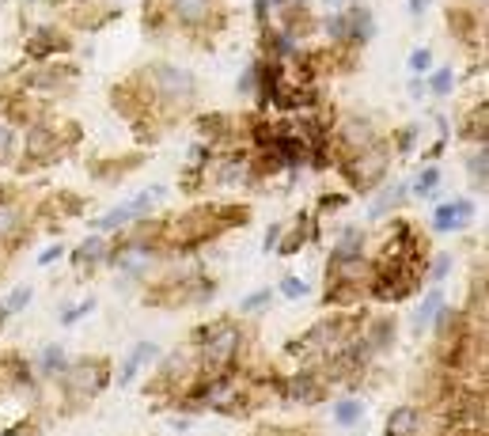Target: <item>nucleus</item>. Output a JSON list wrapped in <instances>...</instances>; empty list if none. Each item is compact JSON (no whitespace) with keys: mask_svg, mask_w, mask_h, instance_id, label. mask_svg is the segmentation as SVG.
Segmentation results:
<instances>
[{"mask_svg":"<svg viewBox=\"0 0 489 436\" xmlns=\"http://www.w3.org/2000/svg\"><path fill=\"white\" fill-rule=\"evenodd\" d=\"M250 224V205L247 202H205L190 205L178 217H163V247L167 255L178 258L186 250H198L205 243H217L220 235L232 228H247Z\"/></svg>","mask_w":489,"mask_h":436,"instance_id":"nucleus-1","label":"nucleus"},{"mask_svg":"<svg viewBox=\"0 0 489 436\" xmlns=\"http://www.w3.org/2000/svg\"><path fill=\"white\" fill-rule=\"evenodd\" d=\"M141 83L152 95V110H156V118L167 125L183 122L186 115H193V107H198V76L190 73L186 65H175V61H148L141 68H133Z\"/></svg>","mask_w":489,"mask_h":436,"instance_id":"nucleus-2","label":"nucleus"},{"mask_svg":"<svg viewBox=\"0 0 489 436\" xmlns=\"http://www.w3.org/2000/svg\"><path fill=\"white\" fill-rule=\"evenodd\" d=\"M76 140H80V125L68 122V118H42L35 125H27L23 130V152H20V160L12 163V171H16L20 178L46 171V167L58 163L65 152L76 148Z\"/></svg>","mask_w":489,"mask_h":436,"instance_id":"nucleus-3","label":"nucleus"},{"mask_svg":"<svg viewBox=\"0 0 489 436\" xmlns=\"http://www.w3.org/2000/svg\"><path fill=\"white\" fill-rule=\"evenodd\" d=\"M80 83V65L65 61V58H50V61H27L20 68H12L8 76H0V88H16L38 99H61Z\"/></svg>","mask_w":489,"mask_h":436,"instance_id":"nucleus-4","label":"nucleus"},{"mask_svg":"<svg viewBox=\"0 0 489 436\" xmlns=\"http://www.w3.org/2000/svg\"><path fill=\"white\" fill-rule=\"evenodd\" d=\"M368 277H372V258L327 262L323 304L330 307V312H353V307H365L368 304Z\"/></svg>","mask_w":489,"mask_h":436,"instance_id":"nucleus-5","label":"nucleus"},{"mask_svg":"<svg viewBox=\"0 0 489 436\" xmlns=\"http://www.w3.org/2000/svg\"><path fill=\"white\" fill-rule=\"evenodd\" d=\"M110 379H114V369H110L106 357H80V361H68V369L58 376L65 410H80V406H88L91 399H99L103 391L110 387Z\"/></svg>","mask_w":489,"mask_h":436,"instance_id":"nucleus-6","label":"nucleus"},{"mask_svg":"<svg viewBox=\"0 0 489 436\" xmlns=\"http://www.w3.org/2000/svg\"><path fill=\"white\" fill-rule=\"evenodd\" d=\"M390 160H395V152H390L387 137H380V140H375V145H368V148L349 152V156H338L334 171L345 178L349 194H372L375 186H380V182H387Z\"/></svg>","mask_w":489,"mask_h":436,"instance_id":"nucleus-7","label":"nucleus"},{"mask_svg":"<svg viewBox=\"0 0 489 436\" xmlns=\"http://www.w3.org/2000/svg\"><path fill=\"white\" fill-rule=\"evenodd\" d=\"M175 27L201 46H213V38L228 31V4L225 0H171V31Z\"/></svg>","mask_w":489,"mask_h":436,"instance_id":"nucleus-8","label":"nucleus"},{"mask_svg":"<svg viewBox=\"0 0 489 436\" xmlns=\"http://www.w3.org/2000/svg\"><path fill=\"white\" fill-rule=\"evenodd\" d=\"M327 391H330V384L323 379V372L312 369V364H300L296 372L277 376L273 395H281V399H288V402H300V406H315V402L327 399Z\"/></svg>","mask_w":489,"mask_h":436,"instance_id":"nucleus-9","label":"nucleus"},{"mask_svg":"<svg viewBox=\"0 0 489 436\" xmlns=\"http://www.w3.org/2000/svg\"><path fill=\"white\" fill-rule=\"evenodd\" d=\"M73 35L65 27H53V23H42L35 27L31 35L23 38V58L27 61H50V58H68L73 53Z\"/></svg>","mask_w":489,"mask_h":436,"instance_id":"nucleus-10","label":"nucleus"},{"mask_svg":"<svg viewBox=\"0 0 489 436\" xmlns=\"http://www.w3.org/2000/svg\"><path fill=\"white\" fill-rule=\"evenodd\" d=\"M383 133L380 125H375L368 115H342L334 122V148H338V156H349V152H360L375 145Z\"/></svg>","mask_w":489,"mask_h":436,"instance_id":"nucleus-11","label":"nucleus"},{"mask_svg":"<svg viewBox=\"0 0 489 436\" xmlns=\"http://www.w3.org/2000/svg\"><path fill=\"white\" fill-rule=\"evenodd\" d=\"M444 27L455 42H463L470 50H482L485 46V12L474 8V4H452L444 12Z\"/></svg>","mask_w":489,"mask_h":436,"instance_id":"nucleus-12","label":"nucleus"},{"mask_svg":"<svg viewBox=\"0 0 489 436\" xmlns=\"http://www.w3.org/2000/svg\"><path fill=\"white\" fill-rule=\"evenodd\" d=\"M31 217H35V213L16 202V194L0 202V250H4L8 258L16 255V250L23 247V239L31 235V228H35Z\"/></svg>","mask_w":489,"mask_h":436,"instance_id":"nucleus-13","label":"nucleus"},{"mask_svg":"<svg viewBox=\"0 0 489 436\" xmlns=\"http://www.w3.org/2000/svg\"><path fill=\"white\" fill-rule=\"evenodd\" d=\"M319 232H323V228H319V217L312 213V209H304V213H296V220L281 232V239H277V255H281V258L300 255L307 243H319Z\"/></svg>","mask_w":489,"mask_h":436,"instance_id":"nucleus-14","label":"nucleus"},{"mask_svg":"<svg viewBox=\"0 0 489 436\" xmlns=\"http://www.w3.org/2000/svg\"><path fill=\"white\" fill-rule=\"evenodd\" d=\"M122 12L118 4L110 8L106 0H73V4L65 8V20L76 27V31H99V27H106L110 20H118Z\"/></svg>","mask_w":489,"mask_h":436,"instance_id":"nucleus-15","label":"nucleus"},{"mask_svg":"<svg viewBox=\"0 0 489 436\" xmlns=\"http://www.w3.org/2000/svg\"><path fill=\"white\" fill-rule=\"evenodd\" d=\"M106 243H110V239L103 232L83 235V243H76L73 250H68V266H73V273L76 277H95V270L106 262Z\"/></svg>","mask_w":489,"mask_h":436,"instance_id":"nucleus-16","label":"nucleus"},{"mask_svg":"<svg viewBox=\"0 0 489 436\" xmlns=\"http://www.w3.org/2000/svg\"><path fill=\"white\" fill-rule=\"evenodd\" d=\"M474 220V202L470 198H452L432 209V228L437 232H463Z\"/></svg>","mask_w":489,"mask_h":436,"instance_id":"nucleus-17","label":"nucleus"},{"mask_svg":"<svg viewBox=\"0 0 489 436\" xmlns=\"http://www.w3.org/2000/svg\"><path fill=\"white\" fill-rule=\"evenodd\" d=\"M300 50V42L288 31H281L277 23H262L258 27V58H273V61H288Z\"/></svg>","mask_w":489,"mask_h":436,"instance_id":"nucleus-18","label":"nucleus"},{"mask_svg":"<svg viewBox=\"0 0 489 436\" xmlns=\"http://www.w3.org/2000/svg\"><path fill=\"white\" fill-rule=\"evenodd\" d=\"M83 209H88V202H83L76 190H53L50 198L35 209V217H42V220H73V217L83 213Z\"/></svg>","mask_w":489,"mask_h":436,"instance_id":"nucleus-19","label":"nucleus"},{"mask_svg":"<svg viewBox=\"0 0 489 436\" xmlns=\"http://www.w3.org/2000/svg\"><path fill=\"white\" fill-rule=\"evenodd\" d=\"M375 35V20H372V12L365 4H349L345 8V42L353 50H365L368 42Z\"/></svg>","mask_w":489,"mask_h":436,"instance_id":"nucleus-20","label":"nucleus"},{"mask_svg":"<svg viewBox=\"0 0 489 436\" xmlns=\"http://www.w3.org/2000/svg\"><path fill=\"white\" fill-rule=\"evenodd\" d=\"M277 16H281V31H288L292 38H312V35H319V16L312 12V4H292V8H281L277 12Z\"/></svg>","mask_w":489,"mask_h":436,"instance_id":"nucleus-21","label":"nucleus"},{"mask_svg":"<svg viewBox=\"0 0 489 436\" xmlns=\"http://www.w3.org/2000/svg\"><path fill=\"white\" fill-rule=\"evenodd\" d=\"M485 133H489V99L485 95H478L470 107H467V115H463V125H459V137L467 140V145H485Z\"/></svg>","mask_w":489,"mask_h":436,"instance_id":"nucleus-22","label":"nucleus"},{"mask_svg":"<svg viewBox=\"0 0 489 436\" xmlns=\"http://www.w3.org/2000/svg\"><path fill=\"white\" fill-rule=\"evenodd\" d=\"M372 194H375L372 205H368V217H372V220L395 217V213H398V205L410 198V190L402 186V182H380V186H375Z\"/></svg>","mask_w":489,"mask_h":436,"instance_id":"nucleus-23","label":"nucleus"},{"mask_svg":"<svg viewBox=\"0 0 489 436\" xmlns=\"http://www.w3.org/2000/svg\"><path fill=\"white\" fill-rule=\"evenodd\" d=\"M156 357H160V345H156V342H137L130 353H125L122 369H118V376H114V384H118V387H130L133 379H137V372H141L145 364H152Z\"/></svg>","mask_w":489,"mask_h":436,"instance_id":"nucleus-24","label":"nucleus"},{"mask_svg":"<svg viewBox=\"0 0 489 436\" xmlns=\"http://www.w3.org/2000/svg\"><path fill=\"white\" fill-rule=\"evenodd\" d=\"M31 376H35L31 361L20 357V353H4V357H0V395L27 387V384H31Z\"/></svg>","mask_w":489,"mask_h":436,"instance_id":"nucleus-25","label":"nucleus"},{"mask_svg":"<svg viewBox=\"0 0 489 436\" xmlns=\"http://www.w3.org/2000/svg\"><path fill=\"white\" fill-rule=\"evenodd\" d=\"M353 258H368V235L349 224V228H342L338 243L330 247L327 262H353Z\"/></svg>","mask_w":489,"mask_h":436,"instance_id":"nucleus-26","label":"nucleus"},{"mask_svg":"<svg viewBox=\"0 0 489 436\" xmlns=\"http://www.w3.org/2000/svg\"><path fill=\"white\" fill-rule=\"evenodd\" d=\"M145 160H148V152H133V156H122V160H95L91 178L95 182H122L125 175H133Z\"/></svg>","mask_w":489,"mask_h":436,"instance_id":"nucleus-27","label":"nucleus"},{"mask_svg":"<svg viewBox=\"0 0 489 436\" xmlns=\"http://www.w3.org/2000/svg\"><path fill=\"white\" fill-rule=\"evenodd\" d=\"M141 27H145V35L163 38L167 31H171V0H145Z\"/></svg>","mask_w":489,"mask_h":436,"instance_id":"nucleus-28","label":"nucleus"},{"mask_svg":"<svg viewBox=\"0 0 489 436\" xmlns=\"http://www.w3.org/2000/svg\"><path fill=\"white\" fill-rule=\"evenodd\" d=\"M31 369H35V376H42V379H58V376L68 369V353H65V345H61V342L42 345V353L31 361Z\"/></svg>","mask_w":489,"mask_h":436,"instance_id":"nucleus-29","label":"nucleus"},{"mask_svg":"<svg viewBox=\"0 0 489 436\" xmlns=\"http://www.w3.org/2000/svg\"><path fill=\"white\" fill-rule=\"evenodd\" d=\"M387 432H395V436H417L422 432V410L410 402H402L395 406V410L387 414Z\"/></svg>","mask_w":489,"mask_h":436,"instance_id":"nucleus-30","label":"nucleus"},{"mask_svg":"<svg viewBox=\"0 0 489 436\" xmlns=\"http://www.w3.org/2000/svg\"><path fill=\"white\" fill-rule=\"evenodd\" d=\"M467 178H470V190L485 194L489 186V148L485 145H474L470 156H467Z\"/></svg>","mask_w":489,"mask_h":436,"instance_id":"nucleus-31","label":"nucleus"},{"mask_svg":"<svg viewBox=\"0 0 489 436\" xmlns=\"http://www.w3.org/2000/svg\"><path fill=\"white\" fill-rule=\"evenodd\" d=\"M467 319L474 327H485V270H474V281H470V300H467Z\"/></svg>","mask_w":489,"mask_h":436,"instance_id":"nucleus-32","label":"nucleus"},{"mask_svg":"<svg viewBox=\"0 0 489 436\" xmlns=\"http://www.w3.org/2000/svg\"><path fill=\"white\" fill-rule=\"evenodd\" d=\"M440 307H444V292H440L437 285H432V289L425 292V297H422V304H417L414 330H417V334H425V330L432 327V319H437V312H440Z\"/></svg>","mask_w":489,"mask_h":436,"instance_id":"nucleus-33","label":"nucleus"},{"mask_svg":"<svg viewBox=\"0 0 489 436\" xmlns=\"http://www.w3.org/2000/svg\"><path fill=\"white\" fill-rule=\"evenodd\" d=\"M417 137H422V122H406V125H398V130L387 133V145H390L395 156H410L414 145H417Z\"/></svg>","mask_w":489,"mask_h":436,"instance_id":"nucleus-34","label":"nucleus"},{"mask_svg":"<svg viewBox=\"0 0 489 436\" xmlns=\"http://www.w3.org/2000/svg\"><path fill=\"white\" fill-rule=\"evenodd\" d=\"M334 425H342V429H353L360 417H365V402H360L357 395H345V399H338L334 402Z\"/></svg>","mask_w":489,"mask_h":436,"instance_id":"nucleus-35","label":"nucleus"},{"mask_svg":"<svg viewBox=\"0 0 489 436\" xmlns=\"http://www.w3.org/2000/svg\"><path fill=\"white\" fill-rule=\"evenodd\" d=\"M20 160V130L0 122V167H12Z\"/></svg>","mask_w":489,"mask_h":436,"instance_id":"nucleus-36","label":"nucleus"},{"mask_svg":"<svg viewBox=\"0 0 489 436\" xmlns=\"http://www.w3.org/2000/svg\"><path fill=\"white\" fill-rule=\"evenodd\" d=\"M437 186H440V167L429 163V167H422V171H417L414 186H406V190L417 194V198H432V194H437Z\"/></svg>","mask_w":489,"mask_h":436,"instance_id":"nucleus-37","label":"nucleus"},{"mask_svg":"<svg viewBox=\"0 0 489 436\" xmlns=\"http://www.w3.org/2000/svg\"><path fill=\"white\" fill-rule=\"evenodd\" d=\"M448 273H452V255H448V250L429 255V262H425V281H429V285H440Z\"/></svg>","mask_w":489,"mask_h":436,"instance_id":"nucleus-38","label":"nucleus"},{"mask_svg":"<svg viewBox=\"0 0 489 436\" xmlns=\"http://www.w3.org/2000/svg\"><path fill=\"white\" fill-rule=\"evenodd\" d=\"M452 83H455V73L448 65H440V68H432V73L425 76V95H448Z\"/></svg>","mask_w":489,"mask_h":436,"instance_id":"nucleus-39","label":"nucleus"},{"mask_svg":"<svg viewBox=\"0 0 489 436\" xmlns=\"http://www.w3.org/2000/svg\"><path fill=\"white\" fill-rule=\"evenodd\" d=\"M440 436H489L485 421H444L440 425Z\"/></svg>","mask_w":489,"mask_h":436,"instance_id":"nucleus-40","label":"nucleus"},{"mask_svg":"<svg viewBox=\"0 0 489 436\" xmlns=\"http://www.w3.org/2000/svg\"><path fill=\"white\" fill-rule=\"evenodd\" d=\"M273 304V289H255V292H247V297L240 300V315H255L262 312V307H270Z\"/></svg>","mask_w":489,"mask_h":436,"instance_id":"nucleus-41","label":"nucleus"},{"mask_svg":"<svg viewBox=\"0 0 489 436\" xmlns=\"http://www.w3.org/2000/svg\"><path fill=\"white\" fill-rule=\"evenodd\" d=\"M349 205V190H330V194H323V198H319V205L312 209L315 217H327V213H338V209H345Z\"/></svg>","mask_w":489,"mask_h":436,"instance_id":"nucleus-42","label":"nucleus"},{"mask_svg":"<svg viewBox=\"0 0 489 436\" xmlns=\"http://www.w3.org/2000/svg\"><path fill=\"white\" fill-rule=\"evenodd\" d=\"M31 300H35V289H31V285H16V289H12L8 297H4V307H8V315L23 312V307L31 304Z\"/></svg>","mask_w":489,"mask_h":436,"instance_id":"nucleus-43","label":"nucleus"},{"mask_svg":"<svg viewBox=\"0 0 489 436\" xmlns=\"http://www.w3.org/2000/svg\"><path fill=\"white\" fill-rule=\"evenodd\" d=\"M277 292H281L285 300H304L312 289H307V281H304V277H292V273H285V277H281V285H277Z\"/></svg>","mask_w":489,"mask_h":436,"instance_id":"nucleus-44","label":"nucleus"},{"mask_svg":"<svg viewBox=\"0 0 489 436\" xmlns=\"http://www.w3.org/2000/svg\"><path fill=\"white\" fill-rule=\"evenodd\" d=\"M410 73H414V76H429V73H432V50H429V46H417V50L410 53Z\"/></svg>","mask_w":489,"mask_h":436,"instance_id":"nucleus-45","label":"nucleus"},{"mask_svg":"<svg viewBox=\"0 0 489 436\" xmlns=\"http://www.w3.org/2000/svg\"><path fill=\"white\" fill-rule=\"evenodd\" d=\"M95 304H99V300L88 297L83 304H76V307H68V312H61V327H73V322H80L83 315H91V312H95Z\"/></svg>","mask_w":489,"mask_h":436,"instance_id":"nucleus-46","label":"nucleus"},{"mask_svg":"<svg viewBox=\"0 0 489 436\" xmlns=\"http://www.w3.org/2000/svg\"><path fill=\"white\" fill-rule=\"evenodd\" d=\"M281 232H285V224H270V228H265V235H262V250H265V255H273V250H277V239H281Z\"/></svg>","mask_w":489,"mask_h":436,"instance_id":"nucleus-47","label":"nucleus"},{"mask_svg":"<svg viewBox=\"0 0 489 436\" xmlns=\"http://www.w3.org/2000/svg\"><path fill=\"white\" fill-rule=\"evenodd\" d=\"M235 91H240V95H255V65H247L243 73H240V80H235Z\"/></svg>","mask_w":489,"mask_h":436,"instance_id":"nucleus-48","label":"nucleus"},{"mask_svg":"<svg viewBox=\"0 0 489 436\" xmlns=\"http://www.w3.org/2000/svg\"><path fill=\"white\" fill-rule=\"evenodd\" d=\"M65 255H68V250H65V243H50V247L38 255V266H53L58 258H65Z\"/></svg>","mask_w":489,"mask_h":436,"instance_id":"nucleus-49","label":"nucleus"},{"mask_svg":"<svg viewBox=\"0 0 489 436\" xmlns=\"http://www.w3.org/2000/svg\"><path fill=\"white\" fill-rule=\"evenodd\" d=\"M255 23H273V4L270 0H255Z\"/></svg>","mask_w":489,"mask_h":436,"instance_id":"nucleus-50","label":"nucleus"},{"mask_svg":"<svg viewBox=\"0 0 489 436\" xmlns=\"http://www.w3.org/2000/svg\"><path fill=\"white\" fill-rule=\"evenodd\" d=\"M410 95H414V99H422V95H425V76H414L410 80Z\"/></svg>","mask_w":489,"mask_h":436,"instance_id":"nucleus-51","label":"nucleus"},{"mask_svg":"<svg viewBox=\"0 0 489 436\" xmlns=\"http://www.w3.org/2000/svg\"><path fill=\"white\" fill-rule=\"evenodd\" d=\"M425 8H429V0H410V16H425Z\"/></svg>","mask_w":489,"mask_h":436,"instance_id":"nucleus-52","label":"nucleus"},{"mask_svg":"<svg viewBox=\"0 0 489 436\" xmlns=\"http://www.w3.org/2000/svg\"><path fill=\"white\" fill-rule=\"evenodd\" d=\"M323 4H327V12H342V8H345V0H323Z\"/></svg>","mask_w":489,"mask_h":436,"instance_id":"nucleus-53","label":"nucleus"},{"mask_svg":"<svg viewBox=\"0 0 489 436\" xmlns=\"http://www.w3.org/2000/svg\"><path fill=\"white\" fill-rule=\"evenodd\" d=\"M12 315H8V307H4V300H0V330H4V322H8Z\"/></svg>","mask_w":489,"mask_h":436,"instance_id":"nucleus-54","label":"nucleus"},{"mask_svg":"<svg viewBox=\"0 0 489 436\" xmlns=\"http://www.w3.org/2000/svg\"><path fill=\"white\" fill-rule=\"evenodd\" d=\"M4 266H8V255H4V250H0V277H4Z\"/></svg>","mask_w":489,"mask_h":436,"instance_id":"nucleus-55","label":"nucleus"},{"mask_svg":"<svg viewBox=\"0 0 489 436\" xmlns=\"http://www.w3.org/2000/svg\"><path fill=\"white\" fill-rule=\"evenodd\" d=\"M383 436H395V432H383Z\"/></svg>","mask_w":489,"mask_h":436,"instance_id":"nucleus-56","label":"nucleus"}]
</instances>
